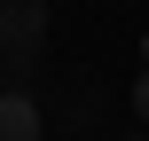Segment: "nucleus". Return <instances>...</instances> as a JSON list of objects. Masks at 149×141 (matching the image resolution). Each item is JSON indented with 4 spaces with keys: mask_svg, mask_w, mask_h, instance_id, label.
I'll return each mask as SVG.
<instances>
[{
    "mask_svg": "<svg viewBox=\"0 0 149 141\" xmlns=\"http://www.w3.org/2000/svg\"><path fill=\"white\" fill-rule=\"evenodd\" d=\"M47 31V0H0V39L31 55V39Z\"/></svg>",
    "mask_w": 149,
    "mask_h": 141,
    "instance_id": "nucleus-1",
    "label": "nucleus"
},
{
    "mask_svg": "<svg viewBox=\"0 0 149 141\" xmlns=\"http://www.w3.org/2000/svg\"><path fill=\"white\" fill-rule=\"evenodd\" d=\"M0 141H39V110L24 94H0Z\"/></svg>",
    "mask_w": 149,
    "mask_h": 141,
    "instance_id": "nucleus-2",
    "label": "nucleus"
},
{
    "mask_svg": "<svg viewBox=\"0 0 149 141\" xmlns=\"http://www.w3.org/2000/svg\"><path fill=\"white\" fill-rule=\"evenodd\" d=\"M134 110H141V126H149V63H141V86H134Z\"/></svg>",
    "mask_w": 149,
    "mask_h": 141,
    "instance_id": "nucleus-3",
    "label": "nucleus"
}]
</instances>
